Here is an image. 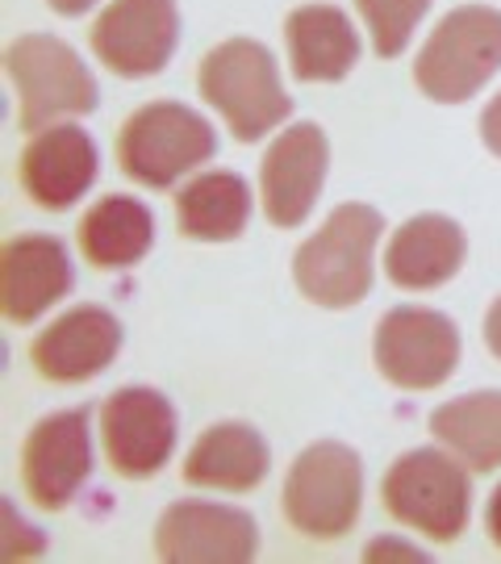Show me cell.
<instances>
[{"mask_svg":"<svg viewBox=\"0 0 501 564\" xmlns=\"http://www.w3.org/2000/svg\"><path fill=\"white\" fill-rule=\"evenodd\" d=\"M218 134L197 109L181 101H151L134 109L118 134V163L130 181L172 188L184 172L214 160Z\"/></svg>","mask_w":501,"mask_h":564,"instance_id":"obj_4","label":"cell"},{"mask_svg":"<svg viewBox=\"0 0 501 564\" xmlns=\"http://www.w3.org/2000/svg\"><path fill=\"white\" fill-rule=\"evenodd\" d=\"M293 76L305 84L342 80L360 59V34L335 4H301L284 21Z\"/></svg>","mask_w":501,"mask_h":564,"instance_id":"obj_17","label":"cell"},{"mask_svg":"<svg viewBox=\"0 0 501 564\" xmlns=\"http://www.w3.org/2000/svg\"><path fill=\"white\" fill-rule=\"evenodd\" d=\"M4 72L18 84V126L25 134H39L59 118L92 113L100 101L97 80L84 67V59L51 34H21L4 51Z\"/></svg>","mask_w":501,"mask_h":564,"instance_id":"obj_5","label":"cell"},{"mask_svg":"<svg viewBox=\"0 0 501 564\" xmlns=\"http://www.w3.org/2000/svg\"><path fill=\"white\" fill-rule=\"evenodd\" d=\"M176 223L197 242H230L251 223V184L239 172H200L176 197Z\"/></svg>","mask_w":501,"mask_h":564,"instance_id":"obj_21","label":"cell"},{"mask_svg":"<svg viewBox=\"0 0 501 564\" xmlns=\"http://www.w3.org/2000/svg\"><path fill=\"white\" fill-rule=\"evenodd\" d=\"M484 527H489L493 544L501 547V485L493 489V498H489V506H484Z\"/></svg>","mask_w":501,"mask_h":564,"instance_id":"obj_26","label":"cell"},{"mask_svg":"<svg viewBox=\"0 0 501 564\" xmlns=\"http://www.w3.org/2000/svg\"><path fill=\"white\" fill-rule=\"evenodd\" d=\"M121 347V326L105 305H76L42 330L30 356L39 377L55 384H76L100 377Z\"/></svg>","mask_w":501,"mask_h":564,"instance_id":"obj_14","label":"cell"},{"mask_svg":"<svg viewBox=\"0 0 501 564\" xmlns=\"http://www.w3.org/2000/svg\"><path fill=\"white\" fill-rule=\"evenodd\" d=\"M326 163H330V142L314 121L288 126L281 139L268 147V155L260 163L268 223L293 230L309 218V209L322 193V181H326Z\"/></svg>","mask_w":501,"mask_h":564,"instance_id":"obj_13","label":"cell"},{"mask_svg":"<svg viewBox=\"0 0 501 564\" xmlns=\"http://www.w3.org/2000/svg\"><path fill=\"white\" fill-rule=\"evenodd\" d=\"M372 356L397 389H439L460 364V330L439 310L397 305L377 323Z\"/></svg>","mask_w":501,"mask_h":564,"instance_id":"obj_8","label":"cell"},{"mask_svg":"<svg viewBox=\"0 0 501 564\" xmlns=\"http://www.w3.org/2000/svg\"><path fill=\"white\" fill-rule=\"evenodd\" d=\"M155 242V218L139 197H100L80 223V251L92 268H134Z\"/></svg>","mask_w":501,"mask_h":564,"instance_id":"obj_20","label":"cell"},{"mask_svg":"<svg viewBox=\"0 0 501 564\" xmlns=\"http://www.w3.org/2000/svg\"><path fill=\"white\" fill-rule=\"evenodd\" d=\"M481 139H484V147H489V151H493V155L501 160V93L489 105H484V113H481Z\"/></svg>","mask_w":501,"mask_h":564,"instance_id":"obj_24","label":"cell"},{"mask_svg":"<svg viewBox=\"0 0 501 564\" xmlns=\"http://www.w3.org/2000/svg\"><path fill=\"white\" fill-rule=\"evenodd\" d=\"M363 502L360 456L347 444L322 440L305 447L284 481V519L309 540H342Z\"/></svg>","mask_w":501,"mask_h":564,"instance_id":"obj_7","label":"cell"},{"mask_svg":"<svg viewBox=\"0 0 501 564\" xmlns=\"http://www.w3.org/2000/svg\"><path fill=\"white\" fill-rule=\"evenodd\" d=\"M181 39L176 0H113L92 25L97 59L126 80L160 76Z\"/></svg>","mask_w":501,"mask_h":564,"instance_id":"obj_10","label":"cell"},{"mask_svg":"<svg viewBox=\"0 0 501 564\" xmlns=\"http://www.w3.org/2000/svg\"><path fill=\"white\" fill-rule=\"evenodd\" d=\"M21 188L42 209L76 205L97 181V142L80 126H46L21 151Z\"/></svg>","mask_w":501,"mask_h":564,"instance_id":"obj_16","label":"cell"},{"mask_svg":"<svg viewBox=\"0 0 501 564\" xmlns=\"http://www.w3.org/2000/svg\"><path fill=\"white\" fill-rule=\"evenodd\" d=\"M501 67V13L489 4L451 9L435 25L414 63L418 88L439 105H460L477 97L484 80H493Z\"/></svg>","mask_w":501,"mask_h":564,"instance_id":"obj_3","label":"cell"},{"mask_svg":"<svg viewBox=\"0 0 501 564\" xmlns=\"http://www.w3.org/2000/svg\"><path fill=\"white\" fill-rule=\"evenodd\" d=\"M72 289L67 247L51 235H18L0 251V305L4 318L30 326Z\"/></svg>","mask_w":501,"mask_h":564,"instance_id":"obj_15","label":"cell"},{"mask_svg":"<svg viewBox=\"0 0 501 564\" xmlns=\"http://www.w3.org/2000/svg\"><path fill=\"white\" fill-rule=\"evenodd\" d=\"M88 419H92L88 405L59 410V414L42 419L21 447V477L42 510H63L88 481V473H92Z\"/></svg>","mask_w":501,"mask_h":564,"instance_id":"obj_12","label":"cell"},{"mask_svg":"<svg viewBox=\"0 0 501 564\" xmlns=\"http://www.w3.org/2000/svg\"><path fill=\"white\" fill-rule=\"evenodd\" d=\"M55 13H63V18H80V13H88L97 0H46Z\"/></svg>","mask_w":501,"mask_h":564,"instance_id":"obj_27","label":"cell"},{"mask_svg":"<svg viewBox=\"0 0 501 564\" xmlns=\"http://www.w3.org/2000/svg\"><path fill=\"white\" fill-rule=\"evenodd\" d=\"M381 230L384 218L372 205H339L318 235L301 242L293 256L297 289L326 310L360 305L372 289V251Z\"/></svg>","mask_w":501,"mask_h":564,"instance_id":"obj_1","label":"cell"},{"mask_svg":"<svg viewBox=\"0 0 501 564\" xmlns=\"http://www.w3.org/2000/svg\"><path fill=\"white\" fill-rule=\"evenodd\" d=\"M468 242L464 230L443 214H418L401 226L389 251H384V272L401 289H439L460 272Z\"/></svg>","mask_w":501,"mask_h":564,"instance_id":"obj_18","label":"cell"},{"mask_svg":"<svg viewBox=\"0 0 501 564\" xmlns=\"http://www.w3.org/2000/svg\"><path fill=\"white\" fill-rule=\"evenodd\" d=\"M431 435L468 468H501V389L464 393L431 414Z\"/></svg>","mask_w":501,"mask_h":564,"instance_id":"obj_22","label":"cell"},{"mask_svg":"<svg viewBox=\"0 0 501 564\" xmlns=\"http://www.w3.org/2000/svg\"><path fill=\"white\" fill-rule=\"evenodd\" d=\"M356 9L368 21V34H372V51L381 59H397L401 51L410 46L418 21L426 18L431 0H356Z\"/></svg>","mask_w":501,"mask_h":564,"instance_id":"obj_23","label":"cell"},{"mask_svg":"<svg viewBox=\"0 0 501 564\" xmlns=\"http://www.w3.org/2000/svg\"><path fill=\"white\" fill-rule=\"evenodd\" d=\"M100 440L113 473L130 481L155 477L176 452V410L146 384L118 389L100 405Z\"/></svg>","mask_w":501,"mask_h":564,"instance_id":"obj_9","label":"cell"},{"mask_svg":"<svg viewBox=\"0 0 501 564\" xmlns=\"http://www.w3.org/2000/svg\"><path fill=\"white\" fill-rule=\"evenodd\" d=\"M381 498L393 519L443 544L464 535L468 514H472L468 468H460L439 447H414L397 456L393 468L384 473Z\"/></svg>","mask_w":501,"mask_h":564,"instance_id":"obj_6","label":"cell"},{"mask_svg":"<svg viewBox=\"0 0 501 564\" xmlns=\"http://www.w3.org/2000/svg\"><path fill=\"white\" fill-rule=\"evenodd\" d=\"M268 468H272V452L255 426L218 423L209 426L193 444V452L184 456V481L247 494L268 477Z\"/></svg>","mask_w":501,"mask_h":564,"instance_id":"obj_19","label":"cell"},{"mask_svg":"<svg viewBox=\"0 0 501 564\" xmlns=\"http://www.w3.org/2000/svg\"><path fill=\"white\" fill-rule=\"evenodd\" d=\"M484 343H489V351L501 360V297L489 305V314H484Z\"/></svg>","mask_w":501,"mask_h":564,"instance_id":"obj_25","label":"cell"},{"mask_svg":"<svg viewBox=\"0 0 501 564\" xmlns=\"http://www.w3.org/2000/svg\"><path fill=\"white\" fill-rule=\"evenodd\" d=\"M255 547V519L235 506L172 502L155 527V552L167 564H247Z\"/></svg>","mask_w":501,"mask_h":564,"instance_id":"obj_11","label":"cell"},{"mask_svg":"<svg viewBox=\"0 0 501 564\" xmlns=\"http://www.w3.org/2000/svg\"><path fill=\"white\" fill-rule=\"evenodd\" d=\"M200 97L226 118L230 134L239 142H255L263 134H272L293 113V101L284 93L272 51L251 39H230L205 55Z\"/></svg>","mask_w":501,"mask_h":564,"instance_id":"obj_2","label":"cell"}]
</instances>
